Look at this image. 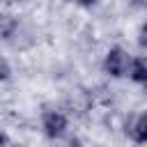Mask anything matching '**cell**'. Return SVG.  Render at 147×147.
<instances>
[{"mask_svg":"<svg viewBox=\"0 0 147 147\" xmlns=\"http://www.w3.org/2000/svg\"><path fill=\"white\" fill-rule=\"evenodd\" d=\"M131 67H133V57L122 48V46H113L106 55H103V74H108L110 78H124L131 74Z\"/></svg>","mask_w":147,"mask_h":147,"instance_id":"cell-1","label":"cell"},{"mask_svg":"<svg viewBox=\"0 0 147 147\" xmlns=\"http://www.w3.org/2000/svg\"><path fill=\"white\" fill-rule=\"evenodd\" d=\"M67 129H69V119L64 113H60L55 108H48L41 113V131L48 140H53V142L62 140L67 136Z\"/></svg>","mask_w":147,"mask_h":147,"instance_id":"cell-2","label":"cell"},{"mask_svg":"<svg viewBox=\"0 0 147 147\" xmlns=\"http://www.w3.org/2000/svg\"><path fill=\"white\" fill-rule=\"evenodd\" d=\"M126 136L138 145H147V110L136 117V122L126 129Z\"/></svg>","mask_w":147,"mask_h":147,"instance_id":"cell-3","label":"cell"},{"mask_svg":"<svg viewBox=\"0 0 147 147\" xmlns=\"http://www.w3.org/2000/svg\"><path fill=\"white\" fill-rule=\"evenodd\" d=\"M129 78L138 85H145L147 83V55H140V57H133V67H131V74Z\"/></svg>","mask_w":147,"mask_h":147,"instance_id":"cell-4","label":"cell"},{"mask_svg":"<svg viewBox=\"0 0 147 147\" xmlns=\"http://www.w3.org/2000/svg\"><path fill=\"white\" fill-rule=\"evenodd\" d=\"M14 30H18V21L9 14H0V34L5 41H9L14 37Z\"/></svg>","mask_w":147,"mask_h":147,"instance_id":"cell-5","label":"cell"},{"mask_svg":"<svg viewBox=\"0 0 147 147\" xmlns=\"http://www.w3.org/2000/svg\"><path fill=\"white\" fill-rule=\"evenodd\" d=\"M55 147H83V140H80L78 136H69V133H67L62 140L55 142Z\"/></svg>","mask_w":147,"mask_h":147,"instance_id":"cell-6","label":"cell"},{"mask_svg":"<svg viewBox=\"0 0 147 147\" xmlns=\"http://www.w3.org/2000/svg\"><path fill=\"white\" fill-rule=\"evenodd\" d=\"M138 46L147 51V21H145V23L140 25V30H138Z\"/></svg>","mask_w":147,"mask_h":147,"instance_id":"cell-7","label":"cell"},{"mask_svg":"<svg viewBox=\"0 0 147 147\" xmlns=\"http://www.w3.org/2000/svg\"><path fill=\"white\" fill-rule=\"evenodd\" d=\"M9 76H11V69H9V62L2 57V71H0V80L2 83H7L9 80Z\"/></svg>","mask_w":147,"mask_h":147,"instance_id":"cell-8","label":"cell"},{"mask_svg":"<svg viewBox=\"0 0 147 147\" xmlns=\"http://www.w3.org/2000/svg\"><path fill=\"white\" fill-rule=\"evenodd\" d=\"M0 147H11V140H9L7 131H2V133H0Z\"/></svg>","mask_w":147,"mask_h":147,"instance_id":"cell-9","label":"cell"},{"mask_svg":"<svg viewBox=\"0 0 147 147\" xmlns=\"http://www.w3.org/2000/svg\"><path fill=\"white\" fill-rule=\"evenodd\" d=\"M142 90H145V94H147V83H145V85H142Z\"/></svg>","mask_w":147,"mask_h":147,"instance_id":"cell-10","label":"cell"}]
</instances>
